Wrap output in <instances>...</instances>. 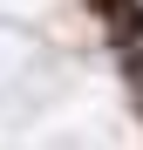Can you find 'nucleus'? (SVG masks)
<instances>
[{
  "instance_id": "f257e3e1",
  "label": "nucleus",
  "mask_w": 143,
  "mask_h": 150,
  "mask_svg": "<svg viewBox=\"0 0 143 150\" xmlns=\"http://www.w3.org/2000/svg\"><path fill=\"white\" fill-rule=\"evenodd\" d=\"M89 7H95V21L109 28V41L136 62V55H143V0H89Z\"/></svg>"
}]
</instances>
